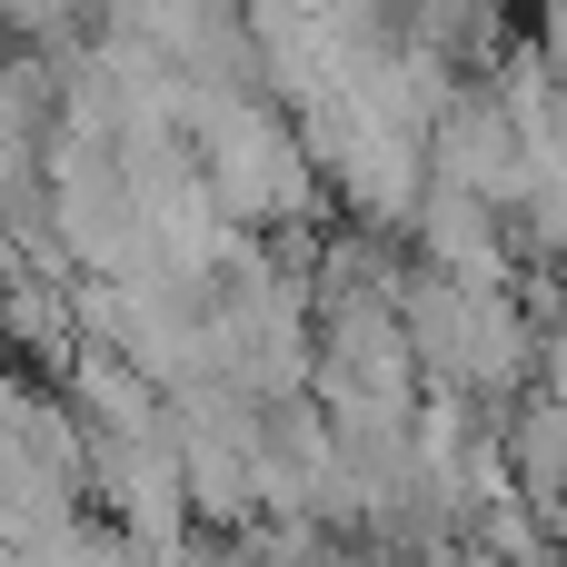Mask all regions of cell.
Here are the masks:
<instances>
[{"label": "cell", "instance_id": "1", "mask_svg": "<svg viewBox=\"0 0 567 567\" xmlns=\"http://www.w3.org/2000/svg\"><path fill=\"white\" fill-rule=\"evenodd\" d=\"M399 309H409L419 379L449 389V399L518 389V379L538 369V349H548V339L528 329V309H518L508 289H478V279H439V269H419V279L399 289Z\"/></svg>", "mask_w": 567, "mask_h": 567}, {"label": "cell", "instance_id": "2", "mask_svg": "<svg viewBox=\"0 0 567 567\" xmlns=\"http://www.w3.org/2000/svg\"><path fill=\"white\" fill-rule=\"evenodd\" d=\"M429 169H439V189H468L488 209H518L528 199V130H518V110L498 90H458L439 110V130H429Z\"/></svg>", "mask_w": 567, "mask_h": 567}, {"label": "cell", "instance_id": "3", "mask_svg": "<svg viewBox=\"0 0 567 567\" xmlns=\"http://www.w3.org/2000/svg\"><path fill=\"white\" fill-rule=\"evenodd\" d=\"M508 478L528 508H567V409L548 389L518 399V419H508Z\"/></svg>", "mask_w": 567, "mask_h": 567}, {"label": "cell", "instance_id": "4", "mask_svg": "<svg viewBox=\"0 0 567 567\" xmlns=\"http://www.w3.org/2000/svg\"><path fill=\"white\" fill-rule=\"evenodd\" d=\"M70 10H80V0H0V20H10V30H60Z\"/></svg>", "mask_w": 567, "mask_h": 567}]
</instances>
